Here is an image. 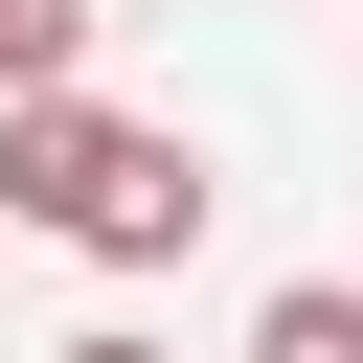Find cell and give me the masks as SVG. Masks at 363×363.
Wrapping results in <instances>:
<instances>
[{"instance_id": "6da1fadb", "label": "cell", "mask_w": 363, "mask_h": 363, "mask_svg": "<svg viewBox=\"0 0 363 363\" xmlns=\"http://www.w3.org/2000/svg\"><path fill=\"white\" fill-rule=\"evenodd\" d=\"M0 204L45 227V250H91V272H159V250H204V136H159V113H113V91H0Z\"/></svg>"}, {"instance_id": "7a4b0ae2", "label": "cell", "mask_w": 363, "mask_h": 363, "mask_svg": "<svg viewBox=\"0 0 363 363\" xmlns=\"http://www.w3.org/2000/svg\"><path fill=\"white\" fill-rule=\"evenodd\" d=\"M250 363H363V272H295V295L250 318Z\"/></svg>"}, {"instance_id": "3957f363", "label": "cell", "mask_w": 363, "mask_h": 363, "mask_svg": "<svg viewBox=\"0 0 363 363\" xmlns=\"http://www.w3.org/2000/svg\"><path fill=\"white\" fill-rule=\"evenodd\" d=\"M45 68H91V0H0V91H45Z\"/></svg>"}, {"instance_id": "277c9868", "label": "cell", "mask_w": 363, "mask_h": 363, "mask_svg": "<svg viewBox=\"0 0 363 363\" xmlns=\"http://www.w3.org/2000/svg\"><path fill=\"white\" fill-rule=\"evenodd\" d=\"M45 363H159V340H113V318H91V340H45Z\"/></svg>"}]
</instances>
